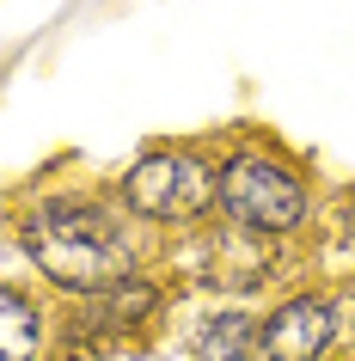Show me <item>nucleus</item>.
Returning a JSON list of instances; mask_svg holds the SVG:
<instances>
[{
	"label": "nucleus",
	"mask_w": 355,
	"mask_h": 361,
	"mask_svg": "<svg viewBox=\"0 0 355 361\" xmlns=\"http://www.w3.org/2000/svg\"><path fill=\"white\" fill-rule=\"evenodd\" d=\"M25 251L31 264L49 276L68 294H116L129 282L135 257V233L116 221L104 202H86V196H49L25 214Z\"/></svg>",
	"instance_id": "obj_1"
},
{
	"label": "nucleus",
	"mask_w": 355,
	"mask_h": 361,
	"mask_svg": "<svg viewBox=\"0 0 355 361\" xmlns=\"http://www.w3.org/2000/svg\"><path fill=\"white\" fill-rule=\"evenodd\" d=\"M215 202H221V214L233 227H245V233H288V227H300V214H306L300 178L288 166H276V159H258V153H239V159L221 166Z\"/></svg>",
	"instance_id": "obj_2"
},
{
	"label": "nucleus",
	"mask_w": 355,
	"mask_h": 361,
	"mask_svg": "<svg viewBox=\"0 0 355 361\" xmlns=\"http://www.w3.org/2000/svg\"><path fill=\"white\" fill-rule=\"evenodd\" d=\"M215 190H221V178H208V166L190 159V153H148V159H135L129 178H123L129 209L148 214V221H184V214L208 209Z\"/></svg>",
	"instance_id": "obj_3"
},
{
	"label": "nucleus",
	"mask_w": 355,
	"mask_h": 361,
	"mask_svg": "<svg viewBox=\"0 0 355 361\" xmlns=\"http://www.w3.org/2000/svg\"><path fill=\"white\" fill-rule=\"evenodd\" d=\"M337 337V306L325 294H300L263 319V355L270 361H313Z\"/></svg>",
	"instance_id": "obj_4"
},
{
	"label": "nucleus",
	"mask_w": 355,
	"mask_h": 361,
	"mask_svg": "<svg viewBox=\"0 0 355 361\" xmlns=\"http://www.w3.org/2000/svg\"><path fill=\"white\" fill-rule=\"evenodd\" d=\"M31 349H37V319L19 288H6L0 294V361H31Z\"/></svg>",
	"instance_id": "obj_5"
}]
</instances>
